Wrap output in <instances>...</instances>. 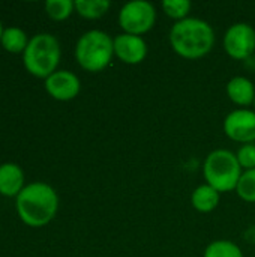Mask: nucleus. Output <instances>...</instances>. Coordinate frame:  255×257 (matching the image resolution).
I'll use <instances>...</instances> for the list:
<instances>
[{"label": "nucleus", "instance_id": "obj_1", "mask_svg": "<svg viewBox=\"0 0 255 257\" xmlns=\"http://www.w3.org/2000/svg\"><path fill=\"white\" fill-rule=\"evenodd\" d=\"M168 39L176 54L186 60H198L212 51L215 32L206 20L188 17L173 24Z\"/></svg>", "mask_w": 255, "mask_h": 257}, {"label": "nucleus", "instance_id": "obj_2", "mask_svg": "<svg viewBox=\"0 0 255 257\" xmlns=\"http://www.w3.org/2000/svg\"><path fill=\"white\" fill-rule=\"evenodd\" d=\"M15 209L24 224L42 227L56 217L59 211V196L51 185L32 182L15 197Z\"/></svg>", "mask_w": 255, "mask_h": 257}, {"label": "nucleus", "instance_id": "obj_3", "mask_svg": "<svg viewBox=\"0 0 255 257\" xmlns=\"http://www.w3.org/2000/svg\"><path fill=\"white\" fill-rule=\"evenodd\" d=\"M60 57L62 48L59 39L51 33H38L32 36L23 53V63L29 74L47 80L57 71Z\"/></svg>", "mask_w": 255, "mask_h": 257}, {"label": "nucleus", "instance_id": "obj_4", "mask_svg": "<svg viewBox=\"0 0 255 257\" xmlns=\"http://www.w3.org/2000/svg\"><path fill=\"white\" fill-rule=\"evenodd\" d=\"M114 57V41L104 30H89L83 33L75 45V59L87 72L104 71Z\"/></svg>", "mask_w": 255, "mask_h": 257}, {"label": "nucleus", "instance_id": "obj_5", "mask_svg": "<svg viewBox=\"0 0 255 257\" xmlns=\"http://www.w3.org/2000/svg\"><path fill=\"white\" fill-rule=\"evenodd\" d=\"M243 170L236 154L228 149L212 151L203 163V176L206 184L213 187L218 193L236 191Z\"/></svg>", "mask_w": 255, "mask_h": 257}, {"label": "nucleus", "instance_id": "obj_6", "mask_svg": "<svg viewBox=\"0 0 255 257\" xmlns=\"http://www.w3.org/2000/svg\"><path fill=\"white\" fill-rule=\"evenodd\" d=\"M156 23V9L150 2L134 0L122 6L119 12V26L123 33L141 36L153 29Z\"/></svg>", "mask_w": 255, "mask_h": 257}, {"label": "nucleus", "instance_id": "obj_7", "mask_svg": "<svg viewBox=\"0 0 255 257\" xmlns=\"http://www.w3.org/2000/svg\"><path fill=\"white\" fill-rule=\"evenodd\" d=\"M225 53L234 60H246L255 54V30L248 23L231 24L222 39Z\"/></svg>", "mask_w": 255, "mask_h": 257}, {"label": "nucleus", "instance_id": "obj_8", "mask_svg": "<svg viewBox=\"0 0 255 257\" xmlns=\"http://www.w3.org/2000/svg\"><path fill=\"white\" fill-rule=\"evenodd\" d=\"M225 136L237 143L248 145L255 142V111L248 108H237L230 111L224 119Z\"/></svg>", "mask_w": 255, "mask_h": 257}, {"label": "nucleus", "instance_id": "obj_9", "mask_svg": "<svg viewBox=\"0 0 255 257\" xmlns=\"http://www.w3.org/2000/svg\"><path fill=\"white\" fill-rule=\"evenodd\" d=\"M45 90L56 101H71L78 96L81 83L74 72L57 69L45 80Z\"/></svg>", "mask_w": 255, "mask_h": 257}, {"label": "nucleus", "instance_id": "obj_10", "mask_svg": "<svg viewBox=\"0 0 255 257\" xmlns=\"http://www.w3.org/2000/svg\"><path fill=\"white\" fill-rule=\"evenodd\" d=\"M114 41V56L126 65H138L147 57V42L143 36L120 33Z\"/></svg>", "mask_w": 255, "mask_h": 257}, {"label": "nucleus", "instance_id": "obj_11", "mask_svg": "<svg viewBox=\"0 0 255 257\" xmlns=\"http://www.w3.org/2000/svg\"><path fill=\"white\" fill-rule=\"evenodd\" d=\"M23 169L15 163L0 166V194L5 197H17L24 188Z\"/></svg>", "mask_w": 255, "mask_h": 257}, {"label": "nucleus", "instance_id": "obj_12", "mask_svg": "<svg viewBox=\"0 0 255 257\" xmlns=\"http://www.w3.org/2000/svg\"><path fill=\"white\" fill-rule=\"evenodd\" d=\"M227 96L230 101L239 107H249L255 101V86L254 83L242 75L233 77L227 83Z\"/></svg>", "mask_w": 255, "mask_h": 257}, {"label": "nucleus", "instance_id": "obj_13", "mask_svg": "<svg viewBox=\"0 0 255 257\" xmlns=\"http://www.w3.org/2000/svg\"><path fill=\"white\" fill-rule=\"evenodd\" d=\"M219 199H221V193H218L209 184H203V185H198L192 191L191 205L195 211L207 214V212H212L218 208Z\"/></svg>", "mask_w": 255, "mask_h": 257}, {"label": "nucleus", "instance_id": "obj_14", "mask_svg": "<svg viewBox=\"0 0 255 257\" xmlns=\"http://www.w3.org/2000/svg\"><path fill=\"white\" fill-rule=\"evenodd\" d=\"M30 39L27 38L26 32L20 27H8L3 30L0 44L2 47L12 54H18V53H24L27 45H29Z\"/></svg>", "mask_w": 255, "mask_h": 257}, {"label": "nucleus", "instance_id": "obj_15", "mask_svg": "<svg viewBox=\"0 0 255 257\" xmlns=\"http://www.w3.org/2000/svg\"><path fill=\"white\" fill-rule=\"evenodd\" d=\"M75 12L86 20H98L104 17L111 3L108 0H75Z\"/></svg>", "mask_w": 255, "mask_h": 257}, {"label": "nucleus", "instance_id": "obj_16", "mask_svg": "<svg viewBox=\"0 0 255 257\" xmlns=\"http://www.w3.org/2000/svg\"><path fill=\"white\" fill-rule=\"evenodd\" d=\"M203 257H243V251L233 241L216 239L204 248Z\"/></svg>", "mask_w": 255, "mask_h": 257}, {"label": "nucleus", "instance_id": "obj_17", "mask_svg": "<svg viewBox=\"0 0 255 257\" xmlns=\"http://www.w3.org/2000/svg\"><path fill=\"white\" fill-rule=\"evenodd\" d=\"M44 8L51 20L63 21L72 15L75 11V3L72 0H47Z\"/></svg>", "mask_w": 255, "mask_h": 257}, {"label": "nucleus", "instance_id": "obj_18", "mask_svg": "<svg viewBox=\"0 0 255 257\" xmlns=\"http://www.w3.org/2000/svg\"><path fill=\"white\" fill-rule=\"evenodd\" d=\"M236 194L246 203H255V169L242 173L236 187Z\"/></svg>", "mask_w": 255, "mask_h": 257}, {"label": "nucleus", "instance_id": "obj_19", "mask_svg": "<svg viewBox=\"0 0 255 257\" xmlns=\"http://www.w3.org/2000/svg\"><path fill=\"white\" fill-rule=\"evenodd\" d=\"M191 8L192 5L189 0H164L162 2V11L165 12V15L176 21L188 18Z\"/></svg>", "mask_w": 255, "mask_h": 257}, {"label": "nucleus", "instance_id": "obj_20", "mask_svg": "<svg viewBox=\"0 0 255 257\" xmlns=\"http://www.w3.org/2000/svg\"><path fill=\"white\" fill-rule=\"evenodd\" d=\"M236 158L242 167V170H252L255 169V145L254 143H248V145H242L239 148V151L236 152Z\"/></svg>", "mask_w": 255, "mask_h": 257}, {"label": "nucleus", "instance_id": "obj_21", "mask_svg": "<svg viewBox=\"0 0 255 257\" xmlns=\"http://www.w3.org/2000/svg\"><path fill=\"white\" fill-rule=\"evenodd\" d=\"M3 30H5V29H3V26H2V23H0V39H2V35H3Z\"/></svg>", "mask_w": 255, "mask_h": 257}, {"label": "nucleus", "instance_id": "obj_22", "mask_svg": "<svg viewBox=\"0 0 255 257\" xmlns=\"http://www.w3.org/2000/svg\"><path fill=\"white\" fill-rule=\"evenodd\" d=\"M254 65H255V54H254Z\"/></svg>", "mask_w": 255, "mask_h": 257}, {"label": "nucleus", "instance_id": "obj_23", "mask_svg": "<svg viewBox=\"0 0 255 257\" xmlns=\"http://www.w3.org/2000/svg\"><path fill=\"white\" fill-rule=\"evenodd\" d=\"M254 105H255V101H254Z\"/></svg>", "mask_w": 255, "mask_h": 257}]
</instances>
